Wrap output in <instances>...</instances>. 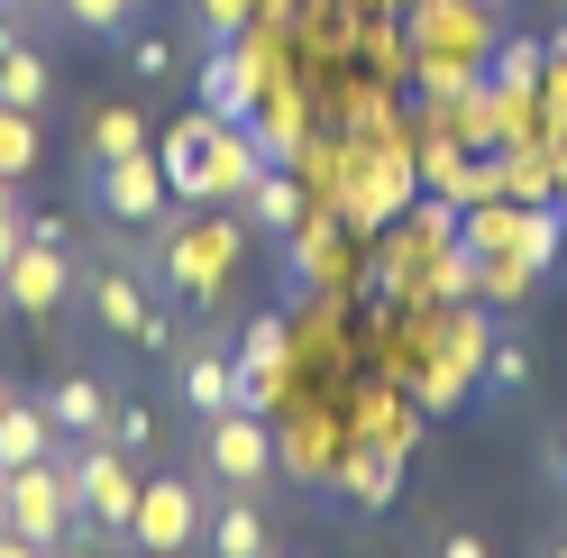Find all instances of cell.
Here are the masks:
<instances>
[{"instance_id":"1","label":"cell","mask_w":567,"mask_h":558,"mask_svg":"<svg viewBox=\"0 0 567 558\" xmlns=\"http://www.w3.org/2000/svg\"><path fill=\"white\" fill-rule=\"evenodd\" d=\"M247 266V220L238 202H174V211L147 229V275L184 302H220Z\"/></svg>"},{"instance_id":"2","label":"cell","mask_w":567,"mask_h":558,"mask_svg":"<svg viewBox=\"0 0 567 558\" xmlns=\"http://www.w3.org/2000/svg\"><path fill=\"white\" fill-rule=\"evenodd\" d=\"M156 165H165V184H174V202H238L247 184H257V137H247L238 120H210V111H193V120H174L165 137H156Z\"/></svg>"},{"instance_id":"3","label":"cell","mask_w":567,"mask_h":558,"mask_svg":"<svg viewBox=\"0 0 567 558\" xmlns=\"http://www.w3.org/2000/svg\"><path fill=\"white\" fill-rule=\"evenodd\" d=\"M74 293V238H64V211H28L19 257L0 266V321H47Z\"/></svg>"},{"instance_id":"4","label":"cell","mask_w":567,"mask_h":558,"mask_svg":"<svg viewBox=\"0 0 567 558\" xmlns=\"http://www.w3.org/2000/svg\"><path fill=\"white\" fill-rule=\"evenodd\" d=\"M210 521V485L202 467H156L137 476V521H128V558H193Z\"/></svg>"},{"instance_id":"5","label":"cell","mask_w":567,"mask_h":558,"mask_svg":"<svg viewBox=\"0 0 567 558\" xmlns=\"http://www.w3.org/2000/svg\"><path fill=\"white\" fill-rule=\"evenodd\" d=\"M0 521H10L19 540H38V549L55 558L64 540L83 531V504H74V458L55 448V458H38V467H10V476H0Z\"/></svg>"},{"instance_id":"6","label":"cell","mask_w":567,"mask_h":558,"mask_svg":"<svg viewBox=\"0 0 567 558\" xmlns=\"http://www.w3.org/2000/svg\"><path fill=\"white\" fill-rule=\"evenodd\" d=\"M266 476H275V422L266 412H210L202 422V485L210 495H266Z\"/></svg>"},{"instance_id":"7","label":"cell","mask_w":567,"mask_h":558,"mask_svg":"<svg viewBox=\"0 0 567 558\" xmlns=\"http://www.w3.org/2000/svg\"><path fill=\"white\" fill-rule=\"evenodd\" d=\"M64 458H74V504L101 540H128V521H137V458L111 440H64Z\"/></svg>"},{"instance_id":"8","label":"cell","mask_w":567,"mask_h":558,"mask_svg":"<svg viewBox=\"0 0 567 558\" xmlns=\"http://www.w3.org/2000/svg\"><path fill=\"white\" fill-rule=\"evenodd\" d=\"M92 174V202L111 211L120 229H156L165 211H174V184H165V165H156V147H137V156H111V165H83Z\"/></svg>"},{"instance_id":"9","label":"cell","mask_w":567,"mask_h":558,"mask_svg":"<svg viewBox=\"0 0 567 558\" xmlns=\"http://www.w3.org/2000/svg\"><path fill=\"white\" fill-rule=\"evenodd\" d=\"M38 403H47V422H55V440H101V431H111V403H120V394L101 385L92 366H55Z\"/></svg>"},{"instance_id":"10","label":"cell","mask_w":567,"mask_h":558,"mask_svg":"<svg viewBox=\"0 0 567 558\" xmlns=\"http://www.w3.org/2000/svg\"><path fill=\"white\" fill-rule=\"evenodd\" d=\"M202 549H210V558H266V549H275V513H266V495H210Z\"/></svg>"},{"instance_id":"11","label":"cell","mask_w":567,"mask_h":558,"mask_svg":"<svg viewBox=\"0 0 567 558\" xmlns=\"http://www.w3.org/2000/svg\"><path fill=\"white\" fill-rule=\"evenodd\" d=\"M174 385H184V412L193 422H210V412L238 403V348H174Z\"/></svg>"},{"instance_id":"12","label":"cell","mask_w":567,"mask_h":558,"mask_svg":"<svg viewBox=\"0 0 567 558\" xmlns=\"http://www.w3.org/2000/svg\"><path fill=\"white\" fill-rule=\"evenodd\" d=\"M330 485H339L358 513H394V495H403V458H394V448H375V440H348L339 467H330Z\"/></svg>"},{"instance_id":"13","label":"cell","mask_w":567,"mask_h":558,"mask_svg":"<svg viewBox=\"0 0 567 558\" xmlns=\"http://www.w3.org/2000/svg\"><path fill=\"white\" fill-rule=\"evenodd\" d=\"M55 422H47V403L38 394H10V403H0V476H10V467H38V458H55Z\"/></svg>"},{"instance_id":"14","label":"cell","mask_w":567,"mask_h":558,"mask_svg":"<svg viewBox=\"0 0 567 558\" xmlns=\"http://www.w3.org/2000/svg\"><path fill=\"white\" fill-rule=\"evenodd\" d=\"M302 211H311V202H302V184H293V165H257V184L238 193V220H247V229H275V238L293 229Z\"/></svg>"},{"instance_id":"15","label":"cell","mask_w":567,"mask_h":558,"mask_svg":"<svg viewBox=\"0 0 567 558\" xmlns=\"http://www.w3.org/2000/svg\"><path fill=\"white\" fill-rule=\"evenodd\" d=\"M275 467H284V476H302V485H321V476L339 467V422H321V412L284 422V440H275Z\"/></svg>"},{"instance_id":"16","label":"cell","mask_w":567,"mask_h":558,"mask_svg":"<svg viewBox=\"0 0 567 558\" xmlns=\"http://www.w3.org/2000/svg\"><path fill=\"white\" fill-rule=\"evenodd\" d=\"M137 147H156L147 137V101H101L92 128H83V165H111V156H137Z\"/></svg>"},{"instance_id":"17","label":"cell","mask_w":567,"mask_h":558,"mask_svg":"<svg viewBox=\"0 0 567 558\" xmlns=\"http://www.w3.org/2000/svg\"><path fill=\"white\" fill-rule=\"evenodd\" d=\"M403 385H412L421 412H457V403L476 394V366H467V358H449V348H431L421 366H403Z\"/></svg>"},{"instance_id":"18","label":"cell","mask_w":567,"mask_h":558,"mask_svg":"<svg viewBox=\"0 0 567 558\" xmlns=\"http://www.w3.org/2000/svg\"><path fill=\"white\" fill-rule=\"evenodd\" d=\"M47 101H55V64L19 38L10 55H0V111H38L47 120Z\"/></svg>"},{"instance_id":"19","label":"cell","mask_w":567,"mask_h":558,"mask_svg":"<svg viewBox=\"0 0 567 558\" xmlns=\"http://www.w3.org/2000/svg\"><path fill=\"white\" fill-rule=\"evenodd\" d=\"M540 64H549V55L530 46V38H504V46L485 55V83L504 92V101H540Z\"/></svg>"},{"instance_id":"20","label":"cell","mask_w":567,"mask_h":558,"mask_svg":"<svg viewBox=\"0 0 567 558\" xmlns=\"http://www.w3.org/2000/svg\"><path fill=\"white\" fill-rule=\"evenodd\" d=\"M101 440H111V448H128V458L147 467L156 448H165V422H156V412H147V403L128 394V403H111V431H101Z\"/></svg>"},{"instance_id":"21","label":"cell","mask_w":567,"mask_h":558,"mask_svg":"<svg viewBox=\"0 0 567 558\" xmlns=\"http://www.w3.org/2000/svg\"><path fill=\"white\" fill-rule=\"evenodd\" d=\"M530 285H540V266H530V257H476V293L485 302H530Z\"/></svg>"},{"instance_id":"22","label":"cell","mask_w":567,"mask_h":558,"mask_svg":"<svg viewBox=\"0 0 567 558\" xmlns=\"http://www.w3.org/2000/svg\"><path fill=\"white\" fill-rule=\"evenodd\" d=\"M476 385H485V394H504V403L530 394V348H522V339H494V348H485V366H476Z\"/></svg>"},{"instance_id":"23","label":"cell","mask_w":567,"mask_h":558,"mask_svg":"<svg viewBox=\"0 0 567 558\" xmlns=\"http://www.w3.org/2000/svg\"><path fill=\"white\" fill-rule=\"evenodd\" d=\"M358 440H375V448H394V458H403V448H412V412H403L394 394H367V412H358Z\"/></svg>"},{"instance_id":"24","label":"cell","mask_w":567,"mask_h":558,"mask_svg":"<svg viewBox=\"0 0 567 558\" xmlns=\"http://www.w3.org/2000/svg\"><path fill=\"white\" fill-rule=\"evenodd\" d=\"M128 74H137V92L174 83V38H156V28H137V38H128Z\"/></svg>"},{"instance_id":"25","label":"cell","mask_w":567,"mask_h":558,"mask_svg":"<svg viewBox=\"0 0 567 558\" xmlns=\"http://www.w3.org/2000/svg\"><path fill=\"white\" fill-rule=\"evenodd\" d=\"M431 285H440V302H476V257L467 248H431Z\"/></svg>"},{"instance_id":"26","label":"cell","mask_w":567,"mask_h":558,"mask_svg":"<svg viewBox=\"0 0 567 558\" xmlns=\"http://www.w3.org/2000/svg\"><path fill=\"white\" fill-rule=\"evenodd\" d=\"M549 64H540V101H549V128H567V28H558V38L540 46Z\"/></svg>"},{"instance_id":"27","label":"cell","mask_w":567,"mask_h":558,"mask_svg":"<svg viewBox=\"0 0 567 558\" xmlns=\"http://www.w3.org/2000/svg\"><path fill=\"white\" fill-rule=\"evenodd\" d=\"M247 19H257V0H193V28H202V38H238Z\"/></svg>"},{"instance_id":"28","label":"cell","mask_w":567,"mask_h":558,"mask_svg":"<svg viewBox=\"0 0 567 558\" xmlns=\"http://www.w3.org/2000/svg\"><path fill=\"white\" fill-rule=\"evenodd\" d=\"M55 10L74 19V28H92V38H111V28H128V10H137V0H55Z\"/></svg>"},{"instance_id":"29","label":"cell","mask_w":567,"mask_h":558,"mask_svg":"<svg viewBox=\"0 0 567 558\" xmlns=\"http://www.w3.org/2000/svg\"><path fill=\"white\" fill-rule=\"evenodd\" d=\"M440 558H494V540H485V531H449Z\"/></svg>"},{"instance_id":"30","label":"cell","mask_w":567,"mask_h":558,"mask_svg":"<svg viewBox=\"0 0 567 558\" xmlns=\"http://www.w3.org/2000/svg\"><path fill=\"white\" fill-rule=\"evenodd\" d=\"M0 558H47V549H38V540H19L10 521H0Z\"/></svg>"},{"instance_id":"31","label":"cell","mask_w":567,"mask_h":558,"mask_svg":"<svg viewBox=\"0 0 567 558\" xmlns=\"http://www.w3.org/2000/svg\"><path fill=\"white\" fill-rule=\"evenodd\" d=\"M549 485H558V495H567V431L549 440Z\"/></svg>"},{"instance_id":"32","label":"cell","mask_w":567,"mask_h":558,"mask_svg":"<svg viewBox=\"0 0 567 558\" xmlns=\"http://www.w3.org/2000/svg\"><path fill=\"white\" fill-rule=\"evenodd\" d=\"M19 38H28V19H10V10H0V55H10Z\"/></svg>"},{"instance_id":"33","label":"cell","mask_w":567,"mask_h":558,"mask_svg":"<svg viewBox=\"0 0 567 558\" xmlns=\"http://www.w3.org/2000/svg\"><path fill=\"white\" fill-rule=\"evenodd\" d=\"M0 10H10V19H28V10H47V0H0Z\"/></svg>"},{"instance_id":"34","label":"cell","mask_w":567,"mask_h":558,"mask_svg":"<svg viewBox=\"0 0 567 558\" xmlns=\"http://www.w3.org/2000/svg\"><path fill=\"white\" fill-rule=\"evenodd\" d=\"M549 558H567V540H558V549H549Z\"/></svg>"},{"instance_id":"35","label":"cell","mask_w":567,"mask_h":558,"mask_svg":"<svg viewBox=\"0 0 567 558\" xmlns=\"http://www.w3.org/2000/svg\"><path fill=\"white\" fill-rule=\"evenodd\" d=\"M0 403H10V385H0Z\"/></svg>"},{"instance_id":"36","label":"cell","mask_w":567,"mask_h":558,"mask_svg":"<svg viewBox=\"0 0 567 558\" xmlns=\"http://www.w3.org/2000/svg\"><path fill=\"white\" fill-rule=\"evenodd\" d=\"M266 558H275V549H266Z\"/></svg>"}]
</instances>
